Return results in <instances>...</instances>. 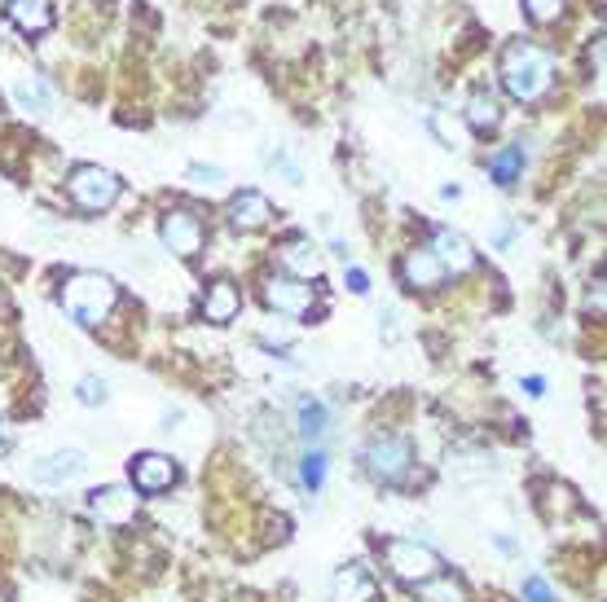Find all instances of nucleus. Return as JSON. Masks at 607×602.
I'll use <instances>...</instances> for the list:
<instances>
[{"label":"nucleus","mask_w":607,"mask_h":602,"mask_svg":"<svg viewBox=\"0 0 607 602\" xmlns=\"http://www.w3.org/2000/svg\"><path fill=\"white\" fill-rule=\"evenodd\" d=\"M524 392H528V396H546V378H542V374H528V378H524Z\"/></svg>","instance_id":"nucleus-32"},{"label":"nucleus","mask_w":607,"mask_h":602,"mask_svg":"<svg viewBox=\"0 0 607 602\" xmlns=\"http://www.w3.org/2000/svg\"><path fill=\"white\" fill-rule=\"evenodd\" d=\"M440 260V269L445 273H471L476 269V247H471L462 233H454V229H436V238H432V247H427Z\"/></svg>","instance_id":"nucleus-9"},{"label":"nucleus","mask_w":607,"mask_h":602,"mask_svg":"<svg viewBox=\"0 0 607 602\" xmlns=\"http://www.w3.org/2000/svg\"><path fill=\"white\" fill-rule=\"evenodd\" d=\"M344 286H348L352 295H366V291H370V277H366V269H348V273H344Z\"/></svg>","instance_id":"nucleus-30"},{"label":"nucleus","mask_w":607,"mask_h":602,"mask_svg":"<svg viewBox=\"0 0 607 602\" xmlns=\"http://www.w3.org/2000/svg\"><path fill=\"white\" fill-rule=\"evenodd\" d=\"M84 453L80 449H58V453H49L44 462H36V471H31V479L44 488H62V484H71V479H80L84 475Z\"/></svg>","instance_id":"nucleus-10"},{"label":"nucleus","mask_w":607,"mask_h":602,"mask_svg":"<svg viewBox=\"0 0 607 602\" xmlns=\"http://www.w3.org/2000/svg\"><path fill=\"white\" fill-rule=\"evenodd\" d=\"M66 189H71V203L75 207H84V211H106L110 203L119 198V176L115 172H106V167H75L71 172V181H66Z\"/></svg>","instance_id":"nucleus-4"},{"label":"nucleus","mask_w":607,"mask_h":602,"mask_svg":"<svg viewBox=\"0 0 607 602\" xmlns=\"http://www.w3.org/2000/svg\"><path fill=\"white\" fill-rule=\"evenodd\" d=\"M401 277L410 291H436V286L445 282V269H440V260L432 251H410L401 260Z\"/></svg>","instance_id":"nucleus-12"},{"label":"nucleus","mask_w":607,"mask_h":602,"mask_svg":"<svg viewBox=\"0 0 607 602\" xmlns=\"http://www.w3.org/2000/svg\"><path fill=\"white\" fill-rule=\"evenodd\" d=\"M264 299H269V308H278L282 317H304V312H313V286H304L300 277H269V282H264Z\"/></svg>","instance_id":"nucleus-7"},{"label":"nucleus","mask_w":607,"mask_h":602,"mask_svg":"<svg viewBox=\"0 0 607 602\" xmlns=\"http://www.w3.org/2000/svg\"><path fill=\"white\" fill-rule=\"evenodd\" d=\"M0 449H5V431H0Z\"/></svg>","instance_id":"nucleus-33"},{"label":"nucleus","mask_w":607,"mask_h":602,"mask_svg":"<svg viewBox=\"0 0 607 602\" xmlns=\"http://www.w3.org/2000/svg\"><path fill=\"white\" fill-rule=\"evenodd\" d=\"M524 602H555V594H550V585L542 581V576H528V581H524Z\"/></svg>","instance_id":"nucleus-29"},{"label":"nucleus","mask_w":607,"mask_h":602,"mask_svg":"<svg viewBox=\"0 0 607 602\" xmlns=\"http://www.w3.org/2000/svg\"><path fill=\"white\" fill-rule=\"evenodd\" d=\"M418 589H423V602H467V594H462L458 581H440V576L423 581Z\"/></svg>","instance_id":"nucleus-25"},{"label":"nucleus","mask_w":607,"mask_h":602,"mask_svg":"<svg viewBox=\"0 0 607 602\" xmlns=\"http://www.w3.org/2000/svg\"><path fill=\"white\" fill-rule=\"evenodd\" d=\"M374 598V581L366 576V567L348 563L335 572V602H370Z\"/></svg>","instance_id":"nucleus-16"},{"label":"nucleus","mask_w":607,"mask_h":602,"mask_svg":"<svg viewBox=\"0 0 607 602\" xmlns=\"http://www.w3.org/2000/svg\"><path fill=\"white\" fill-rule=\"evenodd\" d=\"M489 172H493V181H498V185H515V176L524 172V146L498 150V154L489 159Z\"/></svg>","instance_id":"nucleus-20"},{"label":"nucleus","mask_w":607,"mask_h":602,"mask_svg":"<svg viewBox=\"0 0 607 602\" xmlns=\"http://www.w3.org/2000/svg\"><path fill=\"white\" fill-rule=\"evenodd\" d=\"M383 563H388V572L405 585H423V581H432V576H440V554L432 545H418L405 537L383 545Z\"/></svg>","instance_id":"nucleus-3"},{"label":"nucleus","mask_w":607,"mask_h":602,"mask_svg":"<svg viewBox=\"0 0 607 602\" xmlns=\"http://www.w3.org/2000/svg\"><path fill=\"white\" fill-rule=\"evenodd\" d=\"M5 14H9V22H14L18 31H27V36H40V31L53 27L49 0H9Z\"/></svg>","instance_id":"nucleus-15"},{"label":"nucleus","mask_w":607,"mask_h":602,"mask_svg":"<svg viewBox=\"0 0 607 602\" xmlns=\"http://www.w3.org/2000/svg\"><path fill=\"white\" fill-rule=\"evenodd\" d=\"M502 84L515 102H542L555 84V62L550 53H542L537 44L515 40L511 49L502 53Z\"/></svg>","instance_id":"nucleus-1"},{"label":"nucleus","mask_w":607,"mask_h":602,"mask_svg":"<svg viewBox=\"0 0 607 602\" xmlns=\"http://www.w3.org/2000/svg\"><path fill=\"white\" fill-rule=\"evenodd\" d=\"M269 167H273V172H282V176H286V185H300V181H304V172H300V167H295L291 159H286L282 150H278V154H269Z\"/></svg>","instance_id":"nucleus-28"},{"label":"nucleus","mask_w":607,"mask_h":602,"mask_svg":"<svg viewBox=\"0 0 607 602\" xmlns=\"http://www.w3.org/2000/svg\"><path fill=\"white\" fill-rule=\"evenodd\" d=\"M128 471H132V488H137V493H150V497L176 484V462H172V457H163V453L132 457Z\"/></svg>","instance_id":"nucleus-8"},{"label":"nucleus","mask_w":607,"mask_h":602,"mask_svg":"<svg viewBox=\"0 0 607 602\" xmlns=\"http://www.w3.org/2000/svg\"><path fill=\"white\" fill-rule=\"evenodd\" d=\"M14 102L27 110V115H44V110H49V88H44L40 80H18L14 84Z\"/></svg>","instance_id":"nucleus-22"},{"label":"nucleus","mask_w":607,"mask_h":602,"mask_svg":"<svg viewBox=\"0 0 607 602\" xmlns=\"http://www.w3.org/2000/svg\"><path fill=\"white\" fill-rule=\"evenodd\" d=\"M300 484L313 488V493L326 484V453H322V449H308V453L300 457Z\"/></svg>","instance_id":"nucleus-24"},{"label":"nucleus","mask_w":607,"mask_h":602,"mask_svg":"<svg viewBox=\"0 0 607 602\" xmlns=\"http://www.w3.org/2000/svg\"><path fill=\"white\" fill-rule=\"evenodd\" d=\"M291 339H295L291 326H269V330H264V343H291Z\"/></svg>","instance_id":"nucleus-31"},{"label":"nucleus","mask_w":607,"mask_h":602,"mask_svg":"<svg viewBox=\"0 0 607 602\" xmlns=\"http://www.w3.org/2000/svg\"><path fill=\"white\" fill-rule=\"evenodd\" d=\"M282 269L286 277H300V282H317L322 277V255L308 238H291L282 247Z\"/></svg>","instance_id":"nucleus-11"},{"label":"nucleus","mask_w":607,"mask_h":602,"mask_svg":"<svg viewBox=\"0 0 607 602\" xmlns=\"http://www.w3.org/2000/svg\"><path fill=\"white\" fill-rule=\"evenodd\" d=\"M159 233H163V247L172 255H181V260H194L203 251V225H198V216H190V211H168Z\"/></svg>","instance_id":"nucleus-6"},{"label":"nucleus","mask_w":607,"mask_h":602,"mask_svg":"<svg viewBox=\"0 0 607 602\" xmlns=\"http://www.w3.org/2000/svg\"><path fill=\"white\" fill-rule=\"evenodd\" d=\"M88 506H93L102 519H110V523H124L132 515V497L124 493V488H97Z\"/></svg>","instance_id":"nucleus-17"},{"label":"nucleus","mask_w":607,"mask_h":602,"mask_svg":"<svg viewBox=\"0 0 607 602\" xmlns=\"http://www.w3.org/2000/svg\"><path fill=\"white\" fill-rule=\"evenodd\" d=\"M361 462H366V471L379 479V484H401L414 466V449H410V440H401V436H379L366 453H361Z\"/></svg>","instance_id":"nucleus-5"},{"label":"nucleus","mask_w":607,"mask_h":602,"mask_svg":"<svg viewBox=\"0 0 607 602\" xmlns=\"http://www.w3.org/2000/svg\"><path fill=\"white\" fill-rule=\"evenodd\" d=\"M75 396H80V405H102V400H106V383H102V378L88 374V378H80Z\"/></svg>","instance_id":"nucleus-27"},{"label":"nucleus","mask_w":607,"mask_h":602,"mask_svg":"<svg viewBox=\"0 0 607 602\" xmlns=\"http://www.w3.org/2000/svg\"><path fill=\"white\" fill-rule=\"evenodd\" d=\"M427 128H432L436 137H440V146H449V150H462V146H467V124H462V119H454L449 110H432Z\"/></svg>","instance_id":"nucleus-19"},{"label":"nucleus","mask_w":607,"mask_h":602,"mask_svg":"<svg viewBox=\"0 0 607 602\" xmlns=\"http://www.w3.org/2000/svg\"><path fill=\"white\" fill-rule=\"evenodd\" d=\"M273 216L269 198L256 194V189H242L234 194V203H229V220H234V229H264Z\"/></svg>","instance_id":"nucleus-13"},{"label":"nucleus","mask_w":607,"mask_h":602,"mask_svg":"<svg viewBox=\"0 0 607 602\" xmlns=\"http://www.w3.org/2000/svg\"><path fill=\"white\" fill-rule=\"evenodd\" d=\"M498 119H502V110H498V102H493V93L476 88L471 102H467V124L476 132H489V128H498Z\"/></svg>","instance_id":"nucleus-18"},{"label":"nucleus","mask_w":607,"mask_h":602,"mask_svg":"<svg viewBox=\"0 0 607 602\" xmlns=\"http://www.w3.org/2000/svg\"><path fill=\"white\" fill-rule=\"evenodd\" d=\"M242 312V295L234 282H212L203 295V317L216 321V326H225V321H234Z\"/></svg>","instance_id":"nucleus-14"},{"label":"nucleus","mask_w":607,"mask_h":602,"mask_svg":"<svg viewBox=\"0 0 607 602\" xmlns=\"http://www.w3.org/2000/svg\"><path fill=\"white\" fill-rule=\"evenodd\" d=\"M115 299H119V286L102 273H71L62 286V308L80 326H102L106 312L115 308Z\"/></svg>","instance_id":"nucleus-2"},{"label":"nucleus","mask_w":607,"mask_h":602,"mask_svg":"<svg viewBox=\"0 0 607 602\" xmlns=\"http://www.w3.org/2000/svg\"><path fill=\"white\" fill-rule=\"evenodd\" d=\"M528 18L533 22H555L559 14H564V0H524Z\"/></svg>","instance_id":"nucleus-26"},{"label":"nucleus","mask_w":607,"mask_h":602,"mask_svg":"<svg viewBox=\"0 0 607 602\" xmlns=\"http://www.w3.org/2000/svg\"><path fill=\"white\" fill-rule=\"evenodd\" d=\"M190 185L194 189H203V194H225V185H229V172L225 167H212V163H190Z\"/></svg>","instance_id":"nucleus-21"},{"label":"nucleus","mask_w":607,"mask_h":602,"mask_svg":"<svg viewBox=\"0 0 607 602\" xmlns=\"http://www.w3.org/2000/svg\"><path fill=\"white\" fill-rule=\"evenodd\" d=\"M300 436L308 444L326 436V405L322 400H300Z\"/></svg>","instance_id":"nucleus-23"}]
</instances>
